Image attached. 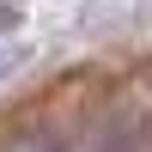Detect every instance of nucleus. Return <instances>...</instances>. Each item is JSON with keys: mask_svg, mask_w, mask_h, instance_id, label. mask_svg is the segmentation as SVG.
Segmentation results:
<instances>
[{"mask_svg": "<svg viewBox=\"0 0 152 152\" xmlns=\"http://www.w3.org/2000/svg\"><path fill=\"white\" fill-rule=\"evenodd\" d=\"M24 6H31V0H0V31H12V24L24 18Z\"/></svg>", "mask_w": 152, "mask_h": 152, "instance_id": "3", "label": "nucleus"}, {"mask_svg": "<svg viewBox=\"0 0 152 152\" xmlns=\"http://www.w3.org/2000/svg\"><path fill=\"white\" fill-rule=\"evenodd\" d=\"M12 152H67V140H61V134H37V140H24Z\"/></svg>", "mask_w": 152, "mask_h": 152, "instance_id": "2", "label": "nucleus"}, {"mask_svg": "<svg viewBox=\"0 0 152 152\" xmlns=\"http://www.w3.org/2000/svg\"><path fill=\"white\" fill-rule=\"evenodd\" d=\"M24 61H31V43H0V79H6V73H18Z\"/></svg>", "mask_w": 152, "mask_h": 152, "instance_id": "1", "label": "nucleus"}]
</instances>
